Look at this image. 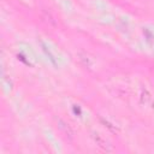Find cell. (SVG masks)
<instances>
[{"label": "cell", "instance_id": "obj_1", "mask_svg": "<svg viewBox=\"0 0 154 154\" xmlns=\"http://www.w3.org/2000/svg\"><path fill=\"white\" fill-rule=\"evenodd\" d=\"M91 137H93L94 142L96 143V146H97L101 150H103V152H112V150H113L112 147H111V144H109L102 136H100V134H97V132H93Z\"/></svg>", "mask_w": 154, "mask_h": 154}, {"label": "cell", "instance_id": "obj_4", "mask_svg": "<svg viewBox=\"0 0 154 154\" xmlns=\"http://www.w3.org/2000/svg\"><path fill=\"white\" fill-rule=\"evenodd\" d=\"M101 122H102V123L105 124V126H107V128H108L111 131H113V132L116 131V128H113V126H112V124H109L108 122H106V120H103V119H101Z\"/></svg>", "mask_w": 154, "mask_h": 154}, {"label": "cell", "instance_id": "obj_2", "mask_svg": "<svg viewBox=\"0 0 154 154\" xmlns=\"http://www.w3.org/2000/svg\"><path fill=\"white\" fill-rule=\"evenodd\" d=\"M57 124H58V128L64 132V135H65L66 137L73 138L75 131H73V129L71 128V125H70L69 123H66V122H65L64 119H61V118H58V119H57Z\"/></svg>", "mask_w": 154, "mask_h": 154}, {"label": "cell", "instance_id": "obj_3", "mask_svg": "<svg viewBox=\"0 0 154 154\" xmlns=\"http://www.w3.org/2000/svg\"><path fill=\"white\" fill-rule=\"evenodd\" d=\"M78 57H79V60H81V61H83L84 66H87V67H91V66H93V63L90 61V59H89L87 55H84V54H82V53H81Z\"/></svg>", "mask_w": 154, "mask_h": 154}]
</instances>
